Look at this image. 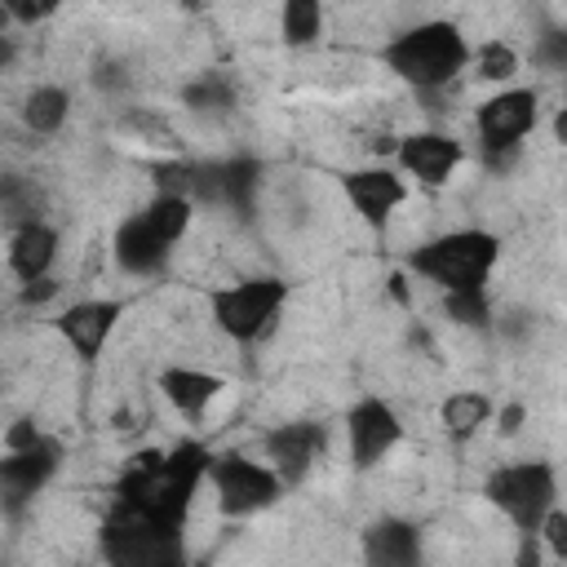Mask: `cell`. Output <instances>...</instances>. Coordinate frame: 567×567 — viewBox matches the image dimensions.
I'll list each match as a JSON object with an SVG mask.
<instances>
[{
    "label": "cell",
    "instance_id": "21",
    "mask_svg": "<svg viewBox=\"0 0 567 567\" xmlns=\"http://www.w3.org/2000/svg\"><path fill=\"white\" fill-rule=\"evenodd\" d=\"M443 310H447V319H456L465 328H487V319H492L487 288H452V292H443Z\"/></svg>",
    "mask_w": 567,
    "mask_h": 567
},
{
    "label": "cell",
    "instance_id": "12",
    "mask_svg": "<svg viewBox=\"0 0 567 567\" xmlns=\"http://www.w3.org/2000/svg\"><path fill=\"white\" fill-rule=\"evenodd\" d=\"M111 248H115L120 270H128V275H159L173 244L146 221V213H137V217H128V221L115 230V244H111Z\"/></svg>",
    "mask_w": 567,
    "mask_h": 567
},
{
    "label": "cell",
    "instance_id": "24",
    "mask_svg": "<svg viewBox=\"0 0 567 567\" xmlns=\"http://www.w3.org/2000/svg\"><path fill=\"white\" fill-rule=\"evenodd\" d=\"M0 199H4V217L13 221V226H22V221H35L40 213H35V190H27L22 186V177H4V186H0Z\"/></svg>",
    "mask_w": 567,
    "mask_h": 567
},
{
    "label": "cell",
    "instance_id": "17",
    "mask_svg": "<svg viewBox=\"0 0 567 567\" xmlns=\"http://www.w3.org/2000/svg\"><path fill=\"white\" fill-rule=\"evenodd\" d=\"M66 111H71V97L58 84H35L27 93V102H22V120H27L31 133H58Z\"/></svg>",
    "mask_w": 567,
    "mask_h": 567
},
{
    "label": "cell",
    "instance_id": "31",
    "mask_svg": "<svg viewBox=\"0 0 567 567\" xmlns=\"http://www.w3.org/2000/svg\"><path fill=\"white\" fill-rule=\"evenodd\" d=\"M97 84H102V89H120V84H124V75H120V66H115V62H111V66L102 62V66H97Z\"/></svg>",
    "mask_w": 567,
    "mask_h": 567
},
{
    "label": "cell",
    "instance_id": "14",
    "mask_svg": "<svg viewBox=\"0 0 567 567\" xmlns=\"http://www.w3.org/2000/svg\"><path fill=\"white\" fill-rule=\"evenodd\" d=\"M53 257H58V230H53V226H44L40 217L13 226V235H9V266H13L18 279H40V275H49Z\"/></svg>",
    "mask_w": 567,
    "mask_h": 567
},
{
    "label": "cell",
    "instance_id": "18",
    "mask_svg": "<svg viewBox=\"0 0 567 567\" xmlns=\"http://www.w3.org/2000/svg\"><path fill=\"white\" fill-rule=\"evenodd\" d=\"M439 416H443V430L452 439H470V434H478V425H487L492 399L487 394H474V390H461V394L443 399V412Z\"/></svg>",
    "mask_w": 567,
    "mask_h": 567
},
{
    "label": "cell",
    "instance_id": "5",
    "mask_svg": "<svg viewBox=\"0 0 567 567\" xmlns=\"http://www.w3.org/2000/svg\"><path fill=\"white\" fill-rule=\"evenodd\" d=\"M208 478H213V487H217L221 514H230V518L266 509V505L279 496V487H284V478H279L275 465H257V461H248V456H213Z\"/></svg>",
    "mask_w": 567,
    "mask_h": 567
},
{
    "label": "cell",
    "instance_id": "27",
    "mask_svg": "<svg viewBox=\"0 0 567 567\" xmlns=\"http://www.w3.org/2000/svg\"><path fill=\"white\" fill-rule=\"evenodd\" d=\"M53 292H58V279H49V275H40V279H22V301H27V306L49 301Z\"/></svg>",
    "mask_w": 567,
    "mask_h": 567
},
{
    "label": "cell",
    "instance_id": "13",
    "mask_svg": "<svg viewBox=\"0 0 567 567\" xmlns=\"http://www.w3.org/2000/svg\"><path fill=\"white\" fill-rule=\"evenodd\" d=\"M115 319H120V301H75L71 310H62L58 332L71 341V350L80 359H93L106 346Z\"/></svg>",
    "mask_w": 567,
    "mask_h": 567
},
{
    "label": "cell",
    "instance_id": "11",
    "mask_svg": "<svg viewBox=\"0 0 567 567\" xmlns=\"http://www.w3.org/2000/svg\"><path fill=\"white\" fill-rule=\"evenodd\" d=\"M399 164H403L412 177L439 186V182H447L452 168L461 164V142L447 137V133H434V128L408 133V137L399 142Z\"/></svg>",
    "mask_w": 567,
    "mask_h": 567
},
{
    "label": "cell",
    "instance_id": "15",
    "mask_svg": "<svg viewBox=\"0 0 567 567\" xmlns=\"http://www.w3.org/2000/svg\"><path fill=\"white\" fill-rule=\"evenodd\" d=\"M363 554L372 567H412L421 558V545H416V527L403 523V518H381L377 527H368L363 536Z\"/></svg>",
    "mask_w": 567,
    "mask_h": 567
},
{
    "label": "cell",
    "instance_id": "16",
    "mask_svg": "<svg viewBox=\"0 0 567 567\" xmlns=\"http://www.w3.org/2000/svg\"><path fill=\"white\" fill-rule=\"evenodd\" d=\"M159 390H164V399H168L182 416H199V412L226 390V381L213 377V372H199V368H168V372L159 377Z\"/></svg>",
    "mask_w": 567,
    "mask_h": 567
},
{
    "label": "cell",
    "instance_id": "33",
    "mask_svg": "<svg viewBox=\"0 0 567 567\" xmlns=\"http://www.w3.org/2000/svg\"><path fill=\"white\" fill-rule=\"evenodd\" d=\"M177 4H182V9H190V13H199V9H204V0H177Z\"/></svg>",
    "mask_w": 567,
    "mask_h": 567
},
{
    "label": "cell",
    "instance_id": "22",
    "mask_svg": "<svg viewBox=\"0 0 567 567\" xmlns=\"http://www.w3.org/2000/svg\"><path fill=\"white\" fill-rule=\"evenodd\" d=\"M182 102L190 106V111H230L235 106V89H230V80H221V75H204V80H195V84H186L182 89Z\"/></svg>",
    "mask_w": 567,
    "mask_h": 567
},
{
    "label": "cell",
    "instance_id": "9",
    "mask_svg": "<svg viewBox=\"0 0 567 567\" xmlns=\"http://www.w3.org/2000/svg\"><path fill=\"white\" fill-rule=\"evenodd\" d=\"M346 186V199L354 204V213L372 226V230H385L390 213L403 204V177H394L390 168H359V173H346L341 177Z\"/></svg>",
    "mask_w": 567,
    "mask_h": 567
},
{
    "label": "cell",
    "instance_id": "25",
    "mask_svg": "<svg viewBox=\"0 0 567 567\" xmlns=\"http://www.w3.org/2000/svg\"><path fill=\"white\" fill-rule=\"evenodd\" d=\"M514 71H518V53H514L509 44L487 40V44L478 49V75H483V80H509Z\"/></svg>",
    "mask_w": 567,
    "mask_h": 567
},
{
    "label": "cell",
    "instance_id": "28",
    "mask_svg": "<svg viewBox=\"0 0 567 567\" xmlns=\"http://www.w3.org/2000/svg\"><path fill=\"white\" fill-rule=\"evenodd\" d=\"M4 4V13L13 18V22H22V27H31L35 18H44V4L40 0H0Z\"/></svg>",
    "mask_w": 567,
    "mask_h": 567
},
{
    "label": "cell",
    "instance_id": "2",
    "mask_svg": "<svg viewBox=\"0 0 567 567\" xmlns=\"http://www.w3.org/2000/svg\"><path fill=\"white\" fill-rule=\"evenodd\" d=\"M496 252H501V244L487 230H447V235L421 244L408 257V266L416 275H425L430 284H439L443 292H452V288H483L487 270L496 266Z\"/></svg>",
    "mask_w": 567,
    "mask_h": 567
},
{
    "label": "cell",
    "instance_id": "6",
    "mask_svg": "<svg viewBox=\"0 0 567 567\" xmlns=\"http://www.w3.org/2000/svg\"><path fill=\"white\" fill-rule=\"evenodd\" d=\"M536 93L532 89H505L496 97H487L474 115L478 124V137H483V151H514L523 133L536 128Z\"/></svg>",
    "mask_w": 567,
    "mask_h": 567
},
{
    "label": "cell",
    "instance_id": "23",
    "mask_svg": "<svg viewBox=\"0 0 567 567\" xmlns=\"http://www.w3.org/2000/svg\"><path fill=\"white\" fill-rule=\"evenodd\" d=\"M532 62L545 71H567V27H545L532 44Z\"/></svg>",
    "mask_w": 567,
    "mask_h": 567
},
{
    "label": "cell",
    "instance_id": "7",
    "mask_svg": "<svg viewBox=\"0 0 567 567\" xmlns=\"http://www.w3.org/2000/svg\"><path fill=\"white\" fill-rule=\"evenodd\" d=\"M346 434H350V461L359 470H372L399 439H403V425L394 416L390 403L381 399H359L346 416Z\"/></svg>",
    "mask_w": 567,
    "mask_h": 567
},
{
    "label": "cell",
    "instance_id": "29",
    "mask_svg": "<svg viewBox=\"0 0 567 567\" xmlns=\"http://www.w3.org/2000/svg\"><path fill=\"white\" fill-rule=\"evenodd\" d=\"M44 434L31 425V421H18L13 430H9V439H4V447H31V443H40Z\"/></svg>",
    "mask_w": 567,
    "mask_h": 567
},
{
    "label": "cell",
    "instance_id": "1",
    "mask_svg": "<svg viewBox=\"0 0 567 567\" xmlns=\"http://www.w3.org/2000/svg\"><path fill=\"white\" fill-rule=\"evenodd\" d=\"M470 62V44L452 22H421L385 44V66L412 89H443Z\"/></svg>",
    "mask_w": 567,
    "mask_h": 567
},
{
    "label": "cell",
    "instance_id": "26",
    "mask_svg": "<svg viewBox=\"0 0 567 567\" xmlns=\"http://www.w3.org/2000/svg\"><path fill=\"white\" fill-rule=\"evenodd\" d=\"M540 536H545L554 558H567V509H549L540 523Z\"/></svg>",
    "mask_w": 567,
    "mask_h": 567
},
{
    "label": "cell",
    "instance_id": "30",
    "mask_svg": "<svg viewBox=\"0 0 567 567\" xmlns=\"http://www.w3.org/2000/svg\"><path fill=\"white\" fill-rule=\"evenodd\" d=\"M523 416H527L523 403H505L501 416H496V421H501V434H518V430H523Z\"/></svg>",
    "mask_w": 567,
    "mask_h": 567
},
{
    "label": "cell",
    "instance_id": "4",
    "mask_svg": "<svg viewBox=\"0 0 567 567\" xmlns=\"http://www.w3.org/2000/svg\"><path fill=\"white\" fill-rule=\"evenodd\" d=\"M284 297H288V284L261 275V279H239V284H230V288H217L208 306H213V323H217L226 337L252 341V337H261V332L270 328V319L279 315Z\"/></svg>",
    "mask_w": 567,
    "mask_h": 567
},
{
    "label": "cell",
    "instance_id": "20",
    "mask_svg": "<svg viewBox=\"0 0 567 567\" xmlns=\"http://www.w3.org/2000/svg\"><path fill=\"white\" fill-rule=\"evenodd\" d=\"M319 27H323L319 0H284V40H288L292 49L315 44V40H319Z\"/></svg>",
    "mask_w": 567,
    "mask_h": 567
},
{
    "label": "cell",
    "instance_id": "32",
    "mask_svg": "<svg viewBox=\"0 0 567 567\" xmlns=\"http://www.w3.org/2000/svg\"><path fill=\"white\" fill-rule=\"evenodd\" d=\"M554 137H558V142H567V102H563V111L554 115Z\"/></svg>",
    "mask_w": 567,
    "mask_h": 567
},
{
    "label": "cell",
    "instance_id": "10",
    "mask_svg": "<svg viewBox=\"0 0 567 567\" xmlns=\"http://www.w3.org/2000/svg\"><path fill=\"white\" fill-rule=\"evenodd\" d=\"M323 452V425H310V421H292V425H279L266 434V456L275 461L284 487L301 483L315 465V456Z\"/></svg>",
    "mask_w": 567,
    "mask_h": 567
},
{
    "label": "cell",
    "instance_id": "8",
    "mask_svg": "<svg viewBox=\"0 0 567 567\" xmlns=\"http://www.w3.org/2000/svg\"><path fill=\"white\" fill-rule=\"evenodd\" d=\"M58 470V447L49 439L31 443V447H9L4 461H0V496H4V509L18 514Z\"/></svg>",
    "mask_w": 567,
    "mask_h": 567
},
{
    "label": "cell",
    "instance_id": "34",
    "mask_svg": "<svg viewBox=\"0 0 567 567\" xmlns=\"http://www.w3.org/2000/svg\"><path fill=\"white\" fill-rule=\"evenodd\" d=\"M40 4H44V13H53V9L62 4V0H40Z\"/></svg>",
    "mask_w": 567,
    "mask_h": 567
},
{
    "label": "cell",
    "instance_id": "19",
    "mask_svg": "<svg viewBox=\"0 0 567 567\" xmlns=\"http://www.w3.org/2000/svg\"><path fill=\"white\" fill-rule=\"evenodd\" d=\"M146 221L168 239L177 244L190 226V195H173V190H159L151 204H146Z\"/></svg>",
    "mask_w": 567,
    "mask_h": 567
},
{
    "label": "cell",
    "instance_id": "3",
    "mask_svg": "<svg viewBox=\"0 0 567 567\" xmlns=\"http://www.w3.org/2000/svg\"><path fill=\"white\" fill-rule=\"evenodd\" d=\"M483 496L523 532H540L545 514L554 509V496H558V483H554V470L545 461H518V465H501L487 474L483 483Z\"/></svg>",
    "mask_w": 567,
    "mask_h": 567
}]
</instances>
